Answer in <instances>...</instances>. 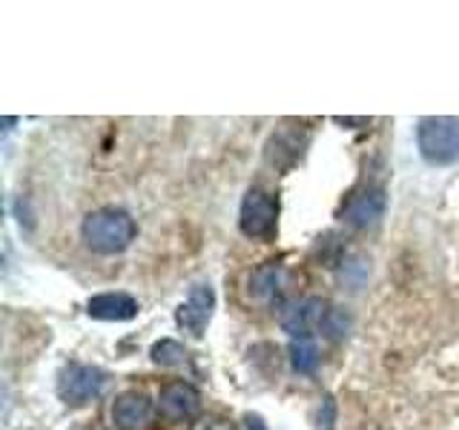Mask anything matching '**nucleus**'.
I'll return each instance as SVG.
<instances>
[{"label": "nucleus", "mask_w": 459, "mask_h": 430, "mask_svg": "<svg viewBox=\"0 0 459 430\" xmlns=\"http://www.w3.org/2000/svg\"><path fill=\"white\" fill-rule=\"evenodd\" d=\"M336 124H368V118H336Z\"/></svg>", "instance_id": "obj_18"}, {"label": "nucleus", "mask_w": 459, "mask_h": 430, "mask_svg": "<svg viewBox=\"0 0 459 430\" xmlns=\"http://www.w3.org/2000/svg\"><path fill=\"white\" fill-rule=\"evenodd\" d=\"M385 207H387L385 190L377 184H370V186H362V190H356L348 201H344L342 221L356 227V229L377 227L382 221V215H385Z\"/></svg>", "instance_id": "obj_5"}, {"label": "nucleus", "mask_w": 459, "mask_h": 430, "mask_svg": "<svg viewBox=\"0 0 459 430\" xmlns=\"http://www.w3.org/2000/svg\"><path fill=\"white\" fill-rule=\"evenodd\" d=\"M416 143L428 164L448 167L459 161V118L451 115H425L416 126Z\"/></svg>", "instance_id": "obj_2"}, {"label": "nucleus", "mask_w": 459, "mask_h": 430, "mask_svg": "<svg viewBox=\"0 0 459 430\" xmlns=\"http://www.w3.org/2000/svg\"><path fill=\"white\" fill-rule=\"evenodd\" d=\"M86 313L100 322H129L138 315V301L126 293H100L90 298Z\"/></svg>", "instance_id": "obj_10"}, {"label": "nucleus", "mask_w": 459, "mask_h": 430, "mask_svg": "<svg viewBox=\"0 0 459 430\" xmlns=\"http://www.w3.org/2000/svg\"><path fill=\"white\" fill-rule=\"evenodd\" d=\"M319 327L325 330L330 339H342L344 333H348V327H351V315L344 313L342 307H333V310L325 313V319H322Z\"/></svg>", "instance_id": "obj_15"}, {"label": "nucleus", "mask_w": 459, "mask_h": 430, "mask_svg": "<svg viewBox=\"0 0 459 430\" xmlns=\"http://www.w3.org/2000/svg\"><path fill=\"white\" fill-rule=\"evenodd\" d=\"M107 387V373L92 365H66L57 376V396L66 405H86Z\"/></svg>", "instance_id": "obj_3"}, {"label": "nucleus", "mask_w": 459, "mask_h": 430, "mask_svg": "<svg viewBox=\"0 0 459 430\" xmlns=\"http://www.w3.org/2000/svg\"><path fill=\"white\" fill-rule=\"evenodd\" d=\"M212 310H215V293L210 284H198L190 290L184 305L176 310V322L184 333H190L193 339L204 336V330L212 319Z\"/></svg>", "instance_id": "obj_6"}, {"label": "nucleus", "mask_w": 459, "mask_h": 430, "mask_svg": "<svg viewBox=\"0 0 459 430\" xmlns=\"http://www.w3.org/2000/svg\"><path fill=\"white\" fill-rule=\"evenodd\" d=\"M201 408V396L193 384L186 382H169L161 387V396H158V410H161L164 419L169 422H186L193 419Z\"/></svg>", "instance_id": "obj_7"}, {"label": "nucleus", "mask_w": 459, "mask_h": 430, "mask_svg": "<svg viewBox=\"0 0 459 430\" xmlns=\"http://www.w3.org/2000/svg\"><path fill=\"white\" fill-rule=\"evenodd\" d=\"M152 362L155 365H161V367H178L186 362V350L181 348L178 341H172V339H161V341H155L152 344Z\"/></svg>", "instance_id": "obj_14"}, {"label": "nucleus", "mask_w": 459, "mask_h": 430, "mask_svg": "<svg viewBox=\"0 0 459 430\" xmlns=\"http://www.w3.org/2000/svg\"><path fill=\"white\" fill-rule=\"evenodd\" d=\"M325 301L322 298H305V301H293L281 310V327L287 333H293V339L307 336V330L313 324H322L325 319Z\"/></svg>", "instance_id": "obj_9"}, {"label": "nucleus", "mask_w": 459, "mask_h": 430, "mask_svg": "<svg viewBox=\"0 0 459 430\" xmlns=\"http://www.w3.org/2000/svg\"><path fill=\"white\" fill-rule=\"evenodd\" d=\"M279 224V201L264 190H250L241 201L238 227L247 238H270Z\"/></svg>", "instance_id": "obj_4"}, {"label": "nucleus", "mask_w": 459, "mask_h": 430, "mask_svg": "<svg viewBox=\"0 0 459 430\" xmlns=\"http://www.w3.org/2000/svg\"><path fill=\"white\" fill-rule=\"evenodd\" d=\"M81 236L86 241V247L100 253V255H115L124 253L129 244L138 236V224L126 210L118 207H104L95 210L83 219Z\"/></svg>", "instance_id": "obj_1"}, {"label": "nucleus", "mask_w": 459, "mask_h": 430, "mask_svg": "<svg viewBox=\"0 0 459 430\" xmlns=\"http://www.w3.org/2000/svg\"><path fill=\"white\" fill-rule=\"evenodd\" d=\"M316 427H319V430H333L336 427V401L330 396L322 399L319 416H316Z\"/></svg>", "instance_id": "obj_16"}, {"label": "nucleus", "mask_w": 459, "mask_h": 430, "mask_svg": "<svg viewBox=\"0 0 459 430\" xmlns=\"http://www.w3.org/2000/svg\"><path fill=\"white\" fill-rule=\"evenodd\" d=\"M290 362L296 373H313L319 367V348L310 336H299L290 341Z\"/></svg>", "instance_id": "obj_12"}, {"label": "nucleus", "mask_w": 459, "mask_h": 430, "mask_svg": "<svg viewBox=\"0 0 459 430\" xmlns=\"http://www.w3.org/2000/svg\"><path fill=\"white\" fill-rule=\"evenodd\" d=\"M152 419V401L138 393V391H129L124 396L115 399L112 405V422L118 430H143Z\"/></svg>", "instance_id": "obj_8"}, {"label": "nucleus", "mask_w": 459, "mask_h": 430, "mask_svg": "<svg viewBox=\"0 0 459 430\" xmlns=\"http://www.w3.org/2000/svg\"><path fill=\"white\" fill-rule=\"evenodd\" d=\"M307 143V138L305 141H299L293 133H279V135H273V141H270V147H267V158L273 164H279L281 167V155L287 152L290 155V161L296 164L299 161V155H301V147Z\"/></svg>", "instance_id": "obj_13"}, {"label": "nucleus", "mask_w": 459, "mask_h": 430, "mask_svg": "<svg viewBox=\"0 0 459 430\" xmlns=\"http://www.w3.org/2000/svg\"><path fill=\"white\" fill-rule=\"evenodd\" d=\"M284 287V267L279 262H267L258 270H253V276L247 281V290L253 298H273L279 296Z\"/></svg>", "instance_id": "obj_11"}, {"label": "nucleus", "mask_w": 459, "mask_h": 430, "mask_svg": "<svg viewBox=\"0 0 459 430\" xmlns=\"http://www.w3.org/2000/svg\"><path fill=\"white\" fill-rule=\"evenodd\" d=\"M247 430H267L264 422L258 419V416H247Z\"/></svg>", "instance_id": "obj_17"}]
</instances>
